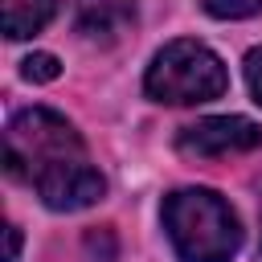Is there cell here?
Wrapping results in <instances>:
<instances>
[{
	"mask_svg": "<svg viewBox=\"0 0 262 262\" xmlns=\"http://www.w3.org/2000/svg\"><path fill=\"white\" fill-rule=\"evenodd\" d=\"M160 217L180 262H233V254L242 250V221L213 188L168 192Z\"/></svg>",
	"mask_w": 262,
	"mask_h": 262,
	"instance_id": "2",
	"label": "cell"
},
{
	"mask_svg": "<svg viewBox=\"0 0 262 262\" xmlns=\"http://www.w3.org/2000/svg\"><path fill=\"white\" fill-rule=\"evenodd\" d=\"M201 4L209 16H221V20H242L262 8V0H201Z\"/></svg>",
	"mask_w": 262,
	"mask_h": 262,
	"instance_id": "7",
	"label": "cell"
},
{
	"mask_svg": "<svg viewBox=\"0 0 262 262\" xmlns=\"http://www.w3.org/2000/svg\"><path fill=\"white\" fill-rule=\"evenodd\" d=\"M4 237H8V246H4V262H16V254H20V229H16V225H8V229H4Z\"/></svg>",
	"mask_w": 262,
	"mask_h": 262,
	"instance_id": "10",
	"label": "cell"
},
{
	"mask_svg": "<svg viewBox=\"0 0 262 262\" xmlns=\"http://www.w3.org/2000/svg\"><path fill=\"white\" fill-rule=\"evenodd\" d=\"M57 12V0H4V33L12 41L41 33Z\"/></svg>",
	"mask_w": 262,
	"mask_h": 262,
	"instance_id": "6",
	"label": "cell"
},
{
	"mask_svg": "<svg viewBox=\"0 0 262 262\" xmlns=\"http://www.w3.org/2000/svg\"><path fill=\"white\" fill-rule=\"evenodd\" d=\"M20 74H25L29 82H53V78L61 74V61H57L53 53H33V57L20 61Z\"/></svg>",
	"mask_w": 262,
	"mask_h": 262,
	"instance_id": "8",
	"label": "cell"
},
{
	"mask_svg": "<svg viewBox=\"0 0 262 262\" xmlns=\"http://www.w3.org/2000/svg\"><path fill=\"white\" fill-rule=\"evenodd\" d=\"M135 16V0H74V29L98 45H111L123 33H131Z\"/></svg>",
	"mask_w": 262,
	"mask_h": 262,
	"instance_id": "5",
	"label": "cell"
},
{
	"mask_svg": "<svg viewBox=\"0 0 262 262\" xmlns=\"http://www.w3.org/2000/svg\"><path fill=\"white\" fill-rule=\"evenodd\" d=\"M176 147L184 156H233V151H254L262 147V127L254 119H242V115H213V119H201L192 127H184L176 135Z\"/></svg>",
	"mask_w": 262,
	"mask_h": 262,
	"instance_id": "4",
	"label": "cell"
},
{
	"mask_svg": "<svg viewBox=\"0 0 262 262\" xmlns=\"http://www.w3.org/2000/svg\"><path fill=\"white\" fill-rule=\"evenodd\" d=\"M4 168L8 176L37 188V196L57 213L90 209L106 192V180L90 164L82 135L66 115L49 106H25L8 119Z\"/></svg>",
	"mask_w": 262,
	"mask_h": 262,
	"instance_id": "1",
	"label": "cell"
},
{
	"mask_svg": "<svg viewBox=\"0 0 262 262\" xmlns=\"http://www.w3.org/2000/svg\"><path fill=\"white\" fill-rule=\"evenodd\" d=\"M246 82H250L254 102H262V45L246 53Z\"/></svg>",
	"mask_w": 262,
	"mask_h": 262,
	"instance_id": "9",
	"label": "cell"
},
{
	"mask_svg": "<svg viewBox=\"0 0 262 262\" xmlns=\"http://www.w3.org/2000/svg\"><path fill=\"white\" fill-rule=\"evenodd\" d=\"M143 90L156 102H172V106H192V102H213L229 90V74L221 66V57L192 37L168 41L147 74H143Z\"/></svg>",
	"mask_w": 262,
	"mask_h": 262,
	"instance_id": "3",
	"label": "cell"
}]
</instances>
